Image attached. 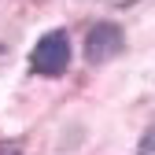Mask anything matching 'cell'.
<instances>
[{
    "instance_id": "obj_1",
    "label": "cell",
    "mask_w": 155,
    "mask_h": 155,
    "mask_svg": "<svg viewBox=\"0 0 155 155\" xmlns=\"http://www.w3.org/2000/svg\"><path fill=\"white\" fill-rule=\"evenodd\" d=\"M30 67L41 74V78H59V74L70 67V37H67L63 30H52V33H45L41 41L33 45Z\"/></svg>"
},
{
    "instance_id": "obj_2",
    "label": "cell",
    "mask_w": 155,
    "mask_h": 155,
    "mask_svg": "<svg viewBox=\"0 0 155 155\" xmlns=\"http://www.w3.org/2000/svg\"><path fill=\"white\" fill-rule=\"evenodd\" d=\"M122 48H126V33H122V26H114V22L92 26L89 37H85V59H89V63H107V59H114Z\"/></svg>"
},
{
    "instance_id": "obj_3",
    "label": "cell",
    "mask_w": 155,
    "mask_h": 155,
    "mask_svg": "<svg viewBox=\"0 0 155 155\" xmlns=\"http://www.w3.org/2000/svg\"><path fill=\"white\" fill-rule=\"evenodd\" d=\"M140 155H155V129L144 133V140H140Z\"/></svg>"
},
{
    "instance_id": "obj_4",
    "label": "cell",
    "mask_w": 155,
    "mask_h": 155,
    "mask_svg": "<svg viewBox=\"0 0 155 155\" xmlns=\"http://www.w3.org/2000/svg\"><path fill=\"white\" fill-rule=\"evenodd\" d=\"M0 52H4V48H0Z\"/></svg>"
}]
</instances>
